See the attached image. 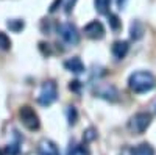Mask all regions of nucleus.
<instances>
[{
	"instance_id": "17",
	"label": "nucleus",
	"mask_w": 156,
	"mask_h": 155,
	"mask_svg": "<svg viewBox=\"0 0 156 155\" xmlns=\"http://www.w3.org/2000/svg\"><path fill=\"white\" fill-rule=\"evenodd\" d=\"M108 19H109V25H111V28H112V30H119V28L122 27L120 19L117 17L115 14H108Z\"/></svg>"
},
{
	"instance_id": "7",
	"label": "nucleus",
	"mask_w": 156,
	"mask_h": 155,
	"mask_svg": "<svg viewBox=\"0 0 156 155\" xmlns=\"http://www.w3.org/2000/svg\"><path fill=\"white\" fill-rule=\"evenodd\" d=\"M37 155H59V149L53 141L42 139L37 144Z\"/></svg>"
},
{
	"instance_id": "6",
	"label": "nucleus",
	"mask_w": 156,
	"mask_h": 155,
	"mask_svg": "<svg viewBox=\"0 0 156 155\" xmlns=\"http://www.w3.org/2000/svg\"><path fill=\"white\" fill-rule=\"evenodd\" d=\"M83 31L89 39H101V38L105 36V27H103V24L98 22V20L89 22Z\"/></svg>"
},
{
	"instance_id": "21",
	"label": "nucleus",
	"mask_w": 156,
	"mask_h": 155,
	"mask_svg": "<svg viewBox=\"0 0 156 155\" xmlns=\"http://www.w3.org/2000/svg\"><path fill=\"white\" fill-rule=\"evenodd\" d=\"M73 5H75V0H69V2L66 3V13H70V9L73 8Z\"/></svg>"
},
{
	"instance_id": "1",
	"label": "nucleus",
	"mask_w": 156,
	"mask_h": 155,
	"mask_svg": "<svg viewBox=\"0 0 156 155\" xmlns=\"http://www.w3.org/2000/svg\"><path fill=\"white\" fill-rule=\"evenodd\" d=\"M128 86L136 94L148 93L156 86V77L151 72H147V71H137V72L129 75Z\"/></svg>"
},
{
	"instance_id": "9",
	"label": "nucleus",
	"mask_w": 156,
	"mask_h": 155,
	"mask_svg": "<svg viewBox=\"0 0 156 155\" xmlns=\"http://www.w3.org/2000/svg\"><path fill=\"white\" fill-rule=\"evenodd\" d=\"M64 68H66L67 71H70V72H73V74H81V72H84V64H83V61L78 58V57L69 58L66 63H64Z\"/></svg>"
},
{
	"instance_id": "19",
	"label": "nucleus",
	"mask_w": 156,
	"mask_h": 155,
	"mask_svg": "<svg viewBox=\"0 0 156 155\" xmlns=\"http://www.w3.org/2000/svg\"><path fill=\"white\" fill-rule=\"evenodd\" d=\"M61 2H62V0H55V2L51 3V6H50V13H55V11L58 9V6H59Z\"/></svg>"
},
{
	"instance_id": "18",
	"label": "nucleus",
	"mask_w": 156,
	"mask_h": 155,
	"mask_svg": "<svg viewBox=\"0 0 156 155\" xmlns=\"http://www.w3.org/2000/svg\"><path fill=\"white\" fill-rule=\"evenodd\" d=\"M19 150H20L19 143H11V144H8V147H6V153H8V155H19Z\"/></svg>"
},
{
	"instance_id": "3",
	"label": "nucleus",
	"mask_w": 156,
	"mask_h": 155,
	"mask_svg": "<svg viewBox=\"0 0 156 155\" xmlns=\"http://www.w3.org/2000/svg\"><path fill=\"white\" fill-rule=\"evenodd\" d=\"M150 122H151L150 113H137L128 121V130L133 135H140L147 130Z\"/></svg>"
},
{
	"instance_id": "4",
	"label": "nucleus",
	"mask_w": 156,
	"mask_h": 155,
	"mask_svg": "<svg viewBox=\"0 0 156 155\" xmlns=\"http://www.w3.org/2000/svg\"><path fill=\"white\" fill-rule=\"evenodd\" d=\"M58 99V88H56V83L55 82H45L39 91V96H37V102L41 103L42 107H48L51 105L55 100Z\"/></svg>"
},
{
	"instance_id": "20",
	"label": "nucleus",
	"mask_w": 156,
	"mask_h": 155,
	"mask_svg": "<svg viewBox=\"0 0 156 155\" xmlns=\"http://www.w3.org/2000/svg\"><path fill=\"white\" fill-rule=\"evenodd\" d=\"M69 88L72 89V91H78V88H80V82H70V85H69Z\"/></svg>"
},
{
	"instance_id": "5",
	"label": "nucleus",
	"mask_w": 156,
	"mask_h": 155,
	"mask_svg": "<svg viewBox=\"0 0 156 155\" xmlns=\"http://www.w3.org/2000/svg\"><path fill=\"white\" fill-rule=\"evenodd\" d=\"M58 35L67 46H76L78 42H80V33H78L75 25H72L69 22L59 25L58 27Z\"/></svg>"
},
{
	"instance_id": "14",
	"label": "nucleus",
	"mask_w": 156,
	"mask_h": 155,
	"mask_svg": "<svg viewBox=\"0 0 156 155\" xmlns=\"http://www.w3.org/2000/svg\"><path fill=\"white\" fill-rule=\"evenodd\" d=\"M67 155H90V152L84 144H75L73 147L69 149Z\"/></svg>"
},
{
	"instance_id": "24",
	"label": "nucleus",
	"mask_w": 156,
	"mask_h": 155,
	"mask_svg": "<svg viewBox=\"0 0 156 155\" xmlns=\"http://www.w3.org/2000/svg\"><path fill=\"white\" fill-rule=\"evenodd\" d=\"M0 155H6V153H5V150H2V149H0Z\"/></svg>"
},
{
	"instance_id": "2",
	"label": "nucleus",
	"mask_w": 156,
	"mask_h": 155,
	"mask_svg": "<svg viewBox=\"0 0 156 155\" xmlns=\"http://www.w3.org/2000/svg\"><path fill=\"white\" fill-rule=\"evenodd\" d=\"M19 118H20V122L25 128H28L30 132H34L37 130L39 127H41V122H39V118H37V114L36 111L28 107V105H23L20 107L19 110Z\"/></svg>"
},
{
	"instance_id": "22",
	"label": "nucleus",
	"mask_w": 156,
	"mask_h": 155,
	"mask_svg": "<svg viewBox=\"0 0 156 155\" xmlns=\"http://www.w3.org/2000/svg\"><path fill=\"white\" fill-rule=\"evenodd\" d=\"M117 5H119V8H122L125 5V0H117Z\"/></svg>"
},
{
	"instance_id": "25",
	"label": "nucleus",
	"mask_w": 156,
	"mask_h": 155,
	"mask_svg": "<svg viewBox=\"0 0 156 155\" xmlns=\"http://www.w3.org/2000/svg\"><path fill=\"white\" fill-rule=\"evenodd\" d=\"M154 110H156V105H154Z\"/></svg>"
},
{
	"instance_id": "12",
	"label": "nucleus",
	"mask_w": 156,
	"mask_h": 155,
	"mask_svg": "<svg viewBox=\"0 0 156 155\" xmlns=\"http://www.w3.org/2000/svg\"><path fill=\"white\" fill-rule=\"evenodd\" d=\"M94 3H95V9L100 13V14H108L109 13L111 0H94Z\"/></svg>"
},
{
	"instance_id": "10",
	"label": "nucleus",
	"mask_w": 156,
	"mask_h": 155,
	"mask_svg": "<svg viewBox=\"0 0 156 155\" xmlns=\"http://www.w3.org/2000/svg\"><path fill=\"white\" fill-rule=\"evenodd\" d=\"M129 150H131V155H154V149L148 143H142Z\"/></svg>"
},
{
	"instance_id": "8",
	"label": "nucleus",
	"mask_w": 156,
	"mask_h": 155,
	"mask_svg": "<svg viewBox=\"0 0 156 155\" xmlns=\"http://www.w3.org/2000/svg\"><path fill=\"white\" fill-rule=\"evenodd\" d=\"M129 50V46L126 41H115L111 47V54L115 60H123Z\"/></svg>"
},
{
	"instance_id": "23",
	"label": "nucleus",
	"mask_w": 156,
	"mask_h": 155,
	"mask_svg": "<svg viewBox=\"0 0 156 155\" xmlns=\"http://www.w3.org/2000/svg\"><path fill=\"white\" fill-rule=\"evenodd\" d=\"M120 155H131V150H129V149H125V150H123Z\"/></svg>"
},
{
	"instance_id": "11",
	"label": "nucleus",
	"mask_w": 156,
	"mask_h": 155,
	"mask_svg": "<svg viewBox=\"0 0 156 155\" xmlns=\"http://www.w3.org/2000/svg\"><path fill=\"white\" fill-rule=\"evenodd\" d=\"M144 36V27H142V24L134 20L131 24V38L133 39H140V38Z\"/></svg>"
},
{
	"instance_id": "13",
	"label": "nucleus",
	"mask_w": 156,
	"mask_h": 155,
	"mask_svg": "<svg viewBox=\"0 0 156 155\" xmlns=\"http://www.w3.org/2000/svg\"><path fill=\"white\" fill-rule=\"evenodd\" d=\"M6 27H8L11 31L19 33V31H22V30H23L25 22H23V20H20V19H12V20H8V22H6Z\"/></svg>"
},
{
	"instance_id": "15",
	"label": "nucleus",
	"mask_w": 156,
	"mask_h": 155,
	"mask_svg": "<svg viewBox=\"0 0 156 155\" xmlns=\"http://www.w3.org/2000/svg\"><path fill=\"white\" fill-rule=\"evenodd\" d=\"M0 49L2 50H9L11 49V39L9 36L3 31H0Z\"/></svg>"
},
{
	"instance_id": "16",
	"label": "nucleus",
	"mask_w": 156,
	"mask_h": 155,
	"mask_svg": "<svg viewBox=\"0 0 156 155\" xmlns=\"http://www.w3.org/2000/svg\"><path fill=\"white\" fill-rule=\"evenodd\" d=\"M78 119V113H76V108L75 107H67V121H69V125H73Z\"/></svg>"
}]
</instances>
